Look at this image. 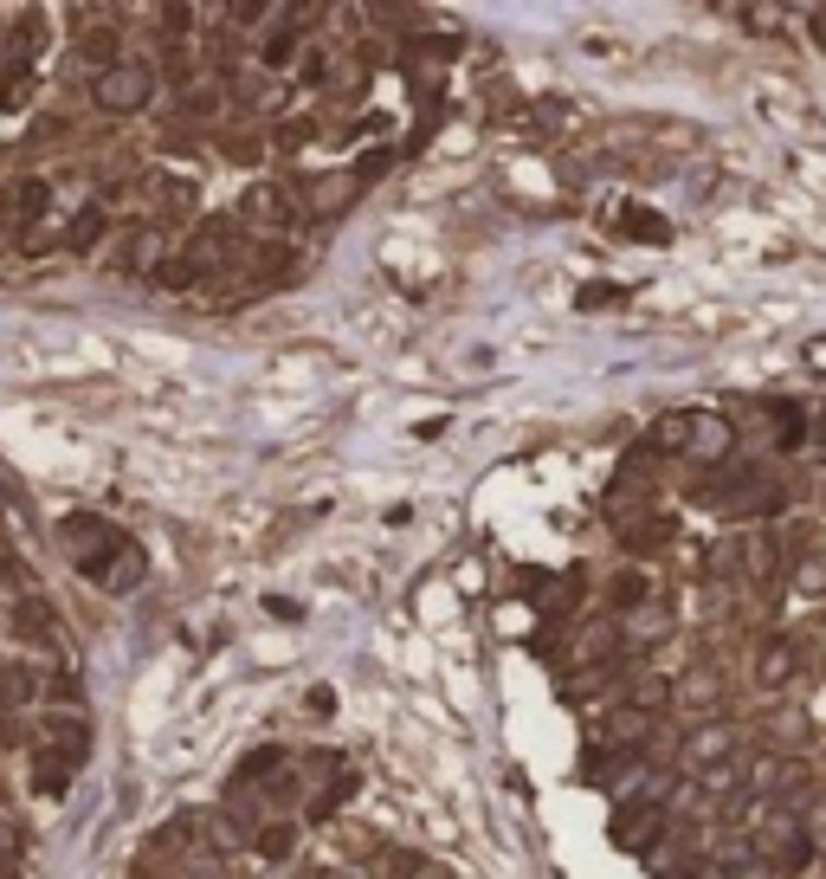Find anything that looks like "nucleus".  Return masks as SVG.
<instances>
[{
  "label": "nucleus",
  "mask_w": 826,
  "mask_h": 879,
  "mask_svg": "<svg viewBox=\"0 0 826 879\" xmlns=\"http://www.w3.org/2000/svg\"><path fill=\"white\" fill-rule=\"evenodd\" d=\"M59 537H66V556L91 576V583H104V588H137L142 583V543L137 537H123L110 517H97V512H71L66 524H59Z\"/></svg>",
  "instance_id": "1"
},
{
  "label": "nucleus",
  "mask_w": 826,
  "mask_h": 879,
  "mask_svg": "<svg viewBox=\"0 0 826 879\" xmlns=\"http://www.w3.org/2000/svg\"><path fill=\"white\" fill-rule=\"evenodd\" d=\"M149 91H155V72H149L142 59H117L110 72H97L91 104H97V110H110V117H130V110L149 104Z\"/></svg>",
  "instance_id": "2"
},
{
  "label": "nucleus",
  "mask_w": 826,
  "mask_h": 879,
  "mask_svg": "<svg viewBox=\"0 0 826 879\" xmlns=\"http://www.w3.org/2000/svg\"><path fill=\"white\" fill-rule=\"evenodd\" d=\"M239 220H246V226H272L278 239H284V233L304 220V208H297V195H291V188H278V181H252V188H246V201H239Z\"/></svg>",
  "instance_id": "3"
},
{
  "label": "nucleus",
  "mask_w": 826,
  "mask_h": 879,
  "mask_svg": "<svg viewBox=\"0 0 826 879\" xmlns=\"http://www.w3.org/2000/svg\"><path fill=\"white\" fill-rule=\"evenodd\" d=\"M685 763L704 776V770H717V763H736V725H723V718H710V725H697L685 737Z\"/></svg>",
  "instance_id": "4"
},
{
  "label": "nucleus",
  "mask_w": 826,
  "mask_h": 879,
  "mask_svg": "<svg viewBox=\"0 0 826 879\" xmlns=\"http://www.w3.org/2000/svg\"><path fill=\"white\" fill-rule=\"evenodd\" d=\"M788 499H794V485L775 479V472H743V485H736V512L743 517H775L788 512Z\"/></svg>",
  "instance_id": "5"
},
{
  "label": "nucleus",
  "mask_w": 826,
  "mask_h": 879,
  "mask_svg": "<svg viewBox=\"0 0 826 879\" xmlns=\"http://www.w3.org/2000/svg\"><path fill=\"white\" fill-rule=\"evenodd\" d=\"M46 201H52V188H46L39 175H20V181H7V195H0V220H7L13 233H26L33 220L46 214Z\"/></svg>",
  "instance_id": "6"
},
{
  "label": "nucleus",
  "mask_w": 826,
  "mask_h": 879,
  "mask_svg": "<svg viewBox=\"0 0 826 879\" xmlns=\"http://www.w3.org/2000/svg\"><path fill=\"white\" fill-rule=\"evenodd\" d=\"M730 446H736V427H730L723 414H691L685 453H697L704 466H723V459H730Z\"/></svg>",
  "instance_id": "7"
},
{
  "label": "nucleus",
  "mask_w": 826,
  "mask_h": 879,
  "mask_svg": "<svg viewBox=\"0 0 826 879\" xmlns=\"http://www.w3.org/2000/svg\"><path fill=\"white\" fill-rule=\"evenodd\" d=\"M659 828H665V808L659 802H620V814H614V841L620 847H652Z\"/></svg>",
  "instance_id": "8"
},
{
  "label": "nucleus",
  "mask_w": 826,
  "mask_h": 879,
  "mask_svg": "<svg viewBox=\"0 0 826 879\" xmlns=\"http://www.w3.org/2000/svg\"><path fill=\"white\" fill-rule=\"evenodd\" d=\"M794 672H801V647H794L788 634H775V641L756 654V685H762V692H781Z\"/></svg>",
  "instance_id": "9"
},
{
  "label": "nucleus",
  "mask_w": 826,
  "mask_h": 879,
  "mask_svg": "<svg viewBox=\"0 0 826 879\" xmlns=\"http://www.w3.org/2000/svg\"><path fill=\"white\" fill-rule=\"evenodd\" d=\"M672 699L685 705V712H697V718H717V705H723V679L704 666V672H685L678 685H672Z\"/></svg>",
  "instance_id": "10"
},
{
  "label": "nucleus",
  "mask_w": 826,
  "mask_h": 879,
  "mask_svg": "<svg viewBox=\"0 0 826 879\" xmlns=\"http://www.w3.org/2000/svg\"><path fill=\"white\" fill-rule=\"evenodd\" d=\"M678 537V517L652 512V517H620V543L626 550H652V543H672Z\"/></svg>",
  "instance_id": "11"
},
{
  "label": "nucleus",
  "mask_w": 826,
  "mask_h": 879,
  "mask_svg": "<svg viewBox=\"0 0 826 879\" xmlns=\"http://www.w3.org/2000/svg\"><path fill=\"white\" fill-rule=\"evenodd\" d=\"M646 601H652V576H646V570H620V576H607V608L639 614Z\"/></svg>",
  "instance_id": "12"
},
{
  "label": "nucleus",
  "mask_w": 826,
  "mask_h": 879,
  "mask_svg": "<svg viewBox=\"0 0 826 879\" xmlns=\"http://www.w3.org/2000/svg\"><path fill=\"white\" fill-rule=\"evenodd\" d=\"M762 414H768V427H775V446H781V453H794V446L807 440V421H801V408H794V401H762Z\"/></svg>",
  "instance_id": "13"
},
{
  "label": "nucleus",
  "mask_w": 826,
  "mask_h": 879,
  "mask_svg": "<svg viewBox=\"0 0 826 879\" xmlns=\"http://www.w3.org/2000/svg\"><path fill=\"white\" fill-rule=\"evenodd\" d=\"M71 776H78V757H66V750H39V763H33V783H39V796H59Z\"/></svg>",
  "instance_id": "14"
},
{
  "label": "nucleus",
  "mask_w": 826,
  "mask_h": 879,
  "mask_svg": "<svg viewBox=\"0 0 826 879\" xmlns=\"http://www.w3.org/2000/svg\"><path fill=\"white\" fill-rule=\"evenodd\" d=\"M33 692H39L33 666H0V712H20V705H33Z\"/></svg>",
  "instance_id": "15"
},
{
  "label": "nucleus",
  "mask_w": 826,
  "mask_h": 879,
  "mask_svg": "<svg viewBox=\"0 0 826 879\" xmlns=\"http://www.w3.org/2000/svg\"><path fill=\"white\" fill-rule=\"evenodd\" d=\"M39 725H46V737H52V750H66V757L84 763V718H71V712H46Z\"/></svg>",
  "instance_id": "16"
},
{
  "label": "nucleus",
  "mask_w": 826,
  "mask_h": 879,
  "mask_svg": "<svg viewBox=\"0 0 826 879\" xmlns=\"http://www.w3.org/2000/svg\"><path fill=\"white\" fill-rule=\"evenodd\" d=\"M259 59H266V72H291L297 66V26L284 20V26H272L266 33V46H259Z\"/></svg>",
  "instance_id": "17"
},
{
  "label": "nucleus",
  "mask_w": 826,
  "mask_h": 879,
  "mask_svg": "<svg viewBox=\"0 0 826 879\" xmlns=\"http://www.w3.org/2000/svg\"><path fill=\"white\" fill-rule=\"evenodd\" d=\"M33 91H39L33 66H7V72H0V110H26V104H33Z\"/></svg>",
  "instance_id": "18"
},
{
  "label": "nucleus",
  "mask_w": 826,
  "mask_h": 879,
  "mask_svg": "<svg viewBox=\"0 0 826 879\" xmlns=\"http://www.w3.org/2000/svg\"><path fill=\"white\" fill-rule=\"evenodd\" d=\"M814 860H821V847H814V834H801V828L775 847V867H781V874H807Z\"/></svg>",
  "instance_id": "19"
},
{
  "label": "nucleus",
  "mask_w": 826,
  "mask_h": 879,
  "mask_svg": "<svg viewBox=\"0 0 826 879\" xmlns=\"http://www.w3.org/2000/svg\"><path fill=\"white\" fill-rule=\"evenodd\" d=\"M304 188H310V195H304V201H297V208H304V214H330V208H343L349 201V181H337V175H323V181H304Z\"/></svg>",
  "instance_id": "20"
},
{
  "label": "nucleus",
  "mask_w": 826,
  "mask_h": 879,
  "mask_svg": "<svg viewBox=\"0 0 826 879\" xmlns=\"http://www.w3.org/2000/svg\"><path fill=\"white\" fill-rule=\"evenodd\" d=\"M155 259H162V233H155V226L130 233V246H123V272H155Z\"/></svg>",
  "instance_id": "21"
},
{
  "label": "nucleus",
  "mask_w": 826,
  "mask_h": 879,
  "mask_svg": "<svg viewBox=\"0 0 826 879\" xmlns=\"http://www.w3.org/2000/svg\"><path fill=\"white\" fill-rule=\"evenodd\" d=\"M252 847H259L266 860H291V854H297V828H291V821H266V828L252 834Z\"/></svg>",
  "instance_id": "22"
},
{
  "label": "nucleus",
  "mask_w": 826,
  "mask_h": 879,
  "mask_svg": "<svg viewBox=\"0 0 826 879\" xmlns=\"http://www.w3.org/2000/svg\"><path fill=\"white\" fill-rule=\"evenodd\" d=\"M97 233H104V201H91L84 214H71L66 246H71V253H91V246H97Z\"/></svg>",
  "instance_id": "23"
},
{
  "label": "nucleus",
  "mask_w": 826,
  "mask_h": 879,
  "mask_svg": "<svg viewBox=\"0 0 826 879\" xmlns=\"http://www.w3.org/2000/svg\"><path fill=\"white\" fill-rule=\"evenodd\" d=\"M78 52H84L97 72H110V66H117V33H110V26H91V33L78 39Z\"/></svg>",
  "instance_id": "24"
},
{
  "label": "nucleus",
  "mask_w": 826,
  "mask_h": 879,
  "mask_svg": "<svg viewBox=\"0 0 826 879\" xmlns=\"http://www.w3.org/2000/svg\"><path fill=\"white\" fill-rule=\"evenodd\" d=\"M181 117H220V84L213 78H194L181 91Z\"/></svg>",
  "instance_id": "25"
},
{
  "label": "nucleus",
  "mask_w": 826,
  "mask_h": 879,
  "mask_svg": "<svg viewBox=\"0 0 826 879\" xmlns=\"http://www.w3.org/2000/svg\"><path fill=\"white\" fill-rule=\"evenodd\" d=\"M620 226H626V233H639L646 246H659V239L672 233V226H665V220L652 214V208H626V214H620Z\"/></svg>",
  "instance_id": "26"
},
{
  "label": "nucleus",
  "mask_w": 826,
  "mask_h": 879,
  "mask_svg": "<svg viewBox=\"0 0 826 879\" xmlns=\"http://www.w3.org/2000/svg\"><path fill=\"white\" fill-rule=\"evenodd\" d=\"M794 588H801V595H821V588H826V556H821V550L794 563Z\"/></svg>",
  "instance_id": "27"
},
{
  "label": "nucleus",
  "mask_w": 826,
  "mask_h": 879,
  "mask_svg": "<svg viewBox=\"0 0 826 879\" xmlns=\"http://www.w3.org/2000/svg\"><path fill=\"white\" fill-rule=\"evenodd\" d=\"M459 46H465V39H459L452 26H433V33H420V52H426V59H452Z\"/></svg>",
  "instance_id": "28"
},
{
  "label": "nucleus",
  "mask_w": 826,
  "mask_h": 879,
  "mask_svg": "<svg viewBox=\"0 0 826 879\" xmlns=\"http://www.w3.org/2000/svg\"><path fill=\"white\" fill-rule=\"evenodd\" d=\"M220 155H226V162H259V155H266V143L239 130V137H220Z\"/></svg>",
  "instance_id": "29"
},
{
  "label": "nucleus",
  "mask_w": 826,
  "mask_h": 879,
  "mask_svg": "<svg viewBox=\"0 0 826 879\" xmlns=\"http://www.w3.org/2000/svg\"><path fill=\"white\" fill-rule=\"evenodd\" d=\"M278 757H284V750H272V743H266V750H252V757L239 763V783H259V776H272Z\"/></svg>",
  "instance_id": "30"
},
{
  "label": "nucleus",
  "mask_w": 826,
  "mask_h": 879,
  "mask_svg": "<svg viewBox=\"0 0 826 879\" xmlns=\"http://www.w3.org/2000/svg\"><path fill=\"white\" fill-rule=\"evenodd\" d=\"M388 162H394V149H368V155L355 162V181H375V175H388Z\"/></svg>",
  "instance_id": "31"
},
{
  "label": "nucleus",
  "mask_w": 826,
  "mask_h": 879,
  "mask_svg": "<svg viewBox=\"0 0 826 879\" xmlns=\"http://www.w3.org/2000/svg\"><path fill=\"white\" fill-rule=\"evenodd\" d=\"M272 143H278V149H297V143H310V124H304V117L278 124V130H272Z\"/></svg>",
  "instance_id": "32"
},
{
  "label": "nucleus",
  "mask_w": 826,
  "mask_h": 879,
  "mask_svg": "<svg viewBox=\"0 0 826 879\" xmlns=\"http://www.w3.org/2000/svg\"><path fill=\"white\" fill-rule=\"evenodd\" d=\"M594 304H620V285H588V292H581V310H594Z\"/></svg>",
  "instance_id": "33"
},
{
  "label": "nucleus",
  "mask_w": 826,
  "mask_h": 879,
  "mask_svg": "<svg viewBox=\"0 0 826 879\" xmlns=\"http://www.w3.org/2000/svg\"><path fill=\"white\" fill-rule=\"evenodd\" d=\"M297 78H304V84H310V91H317V84H323V78H330V66H323V59H304V72H297Z\"/></svg>",
  "instance_id": "34"
},
{
  "label": "nucleus",
  "mask_w": 826,
  "mask_h": 879,
  "mask_svg": "<svg viewBox=\"0 0 826 879\" xmlns=\"http://www.w3.org/2000/svg\"><path fill=\"white\" fill-rule=\"evenodd\" d=\"M807 26H814V39L826 46V7H814V13H807Z\"/></svg>",
  "instance_id": "35"
},
{
  "label": "nucleus",
  "mask_w": 826,
  "mask_h": 879,
  "mask_svg": "<svg viewBox=\"0 0 826 879\" xmlns=\"http://www.w3.org/2000/svg\"><path fill=\"white\" fill-rule=\"evenodd\" d=\"M814 446H821V453H826V414H821V427H814Z\"/></svg>",
  "instance_id": "36"
}]
</instances>
